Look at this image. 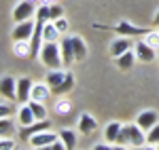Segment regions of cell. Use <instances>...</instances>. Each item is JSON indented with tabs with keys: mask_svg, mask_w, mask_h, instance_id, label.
Instances as JSON below:
<instances>
[{
	"mask_svg": "<svg viewBox=\"0 0 159 150\" xmlns=\"http://www.w3.org/2000/svg\"><path fill=\"white\" fill-rule=\"evenodd\" d=\"M51 150H68V148L64 146V142H61V139H57L55 144H51Z\"/></svg>",
	"mask_w": 159,
	"mask_h": 150,
	"instance_id": "obj_36",
	"label": "cell"
},
{
	"mask_svg": "<svg viewBox=\"0 0 159 150\" xmlns=\"http://www.w3.org/2000/svg\"><path fill=\"white\" fill-rule=\"evenodd\" d=\"M0 95L4 97V100H17V80L13 78V76H4V78H0Z\"/></svg>",
	"mask_w": 159,
	"mask_h": 150,
	"instance_id": "obj_10",
	"label": "cell"
},
{
	"mask_svg": "<svg viewBox=\"0 0 159 150\" xmlns=\"http://www.w3.org/2000/svg\"><path fill=\"white\" fill-rule=\"evenodd\" d=\"M115 62H117V68L119 70H123V72H127V70H132L134 68V62H136V53L132 49L125 51L123 55H119V57H115Z\"/></svg>",
	"mask_w": 159,
	"mask_h": 150,
	"instance_id": "obj_16",
	"label": "cell"
},
{
	"mask_svg": "<svg viewBox=\"0 0 159 150\" xmlns=\"http://www.w3.org/2000/svg\"><path fill=\"white\" fill-rule=\"evenodd\" d=\"M53 24H55V28H57V30H60L61 34H64V32H66V30H68V21H66V19H64V17H60V19H55V21H53Z\"/></svg>",
	"mask_w": 159,
	"mask_h": 150,
	"instance_id": "obj_34",
	"label": "cell"
},
{
	"mask_svg": "<svg viewBox=\"0 0 159 150\" xmlns=\"http://www.w3.org/2000/svg\"><path fill=\"white\" fill-rule=\"evenodd\" d=\"M93 150H112V146H108V144H96Z\"/></svg>",
	"mask_w": 159,
	"mask_h": 150,
	"instance_id": "obj_37",
	"label": "cell"
},
{
	"mask_svg": "<svg viewBox=\"0 0 159 150\" xmlns=\"http://www.w3.org/2000/svg\"><path fill=\"white\" fill-rule=\"evenodd\" d=\"M11 114H13V106L11 104H0V118L11 116Z\"/></svg>",
	"mask_w": 159,
	"mask_h": 150,
	"instance_id": "obj_33",
	"label": "cell"
},
{
	"mask_svg": "<svg viewBox=\"0 0 159 150\" xmlns=\"http://www.w3.org/2000/svg\"><path fill=\"white\" fill-rule=\"evenodd\" d=\"M134 53H136V57H138L140 62H144V63L155 62V57H157L155 49L148 45L147 40H138V42L134 45Z\"/></svg>",
	"mask_w": 159,
	"mask_h": 150,
	"instance_id": "obj_7",
	"label": "cell"
},
{
	"mask_svg": "<svg viewBox=\"0 0 159 150\" xmlns=\"http://www.w3.org/2000/svg\"><path fill=\"white\" fill-rule=\"evenodd\" d=\"M112 150H127L125 146H121V144H117V146H112Z\"/></svg>",
	"mask_w": 159,
	"mask_h": 150,
	"instance_id": "obj_38",
	"label": "cell"
},
{
	"mask_svg": "<svg viewBox=\"0 0 159 150\" xmlns=\"http://www.w3.org/2000/svg\"><path fill=\"white\" fill-rule=\"evenodd\" d=\"M15 131H17V123L13 121L11 116L0 118V138H13Z\"/></svg>",
	"mask_w": 159,
	"mask_h": 150,
	"instance_id": "obj_18",
	"label": "cell"
},
{
	"mask_svg": "<svg viewBox=\"0 0 159 150\" xmlns=\"http://www.w3.org/2000/svg\"><path fill=\"white\" fill-rule=\"evenodd\" d=\"M32 150H51V146H40V148H32Z\"/></svg>",
	"mask_w": 159,
	"mask_h": 150,
	"instance_id": "obj_39",
	"label": "cell"
},
{
	"mask_svg": "<svg viewBox=\"0 0 159 150\" xmlns=\"http://www.w3.org/2000/svg\"><path fill=\"white\" fill-rule=\"evenodd\" d=\"M28 106H30V110H32V114H34L36 121H45V118H47V108L43 106V101L30 100V101H28Z\"/></svg>",
	"mask_w": 159,
	"mask_h": 150,
	"instance_id": "obj_22",
	"label": "cell"
},
{
	"mask_svg": "<svg viewBox=\"0 0 159 150\" xmlns=\"http://www.w3.org/2000/svg\"><path fill=\"white\" fill-rule=\"evenodd\" d=\"M51 97V87L47 83H36L34 87H32V100L36 101H47Z\"/></svg>",
	"mask_w": 159,
	"mask_h": 150,
	"instance_id": "obj_17",
	"label": "cell"
},
{
	"mask_svg": "<svg viewBox=\"0 0 159 150\" xmlns=\"http://www.w3.org/2000/svg\"><path fill=\"white\" fill-rule=\"evenodd\" d=\"M96 127H98V123H96V118L91 116V114H81L79 116V133H83V135H91L93 131H96Z\"/></svg>",
	"mask_w": 159,
	"mask_h": 150,
	"instance_id": "obj_13",
	"label": "cell"
},
{
	"mask_svg": "<svg viewBox=\"0 0 159 150\" xmlns=\"http://www.w3.org/2000/svg\"><path fill=\"white\" fill-rule=\"evenodd\" d=\"M49 2H57V0H49Z\"/></svg>",
	"mask_w": 159,
	"mask_h": 150,
	"instance_id": "obj_42",
	"label": "cell"
},
{
	"mask_svg": "<svg viewBox=\"0 0 159 150\" xmlns=\"http://www.w3.org/2000/svg\"><path fill=\"white\" fill-rule=\"evenodd\" d=\"M72 87H74V76H72V72H66L64 83H61L57 89H53V95H64V93H68Z\"/></svg>",
	"mask_w": 159,
	"mask_h": 150,
	"instance_id": "obj_24",
	"label": "cell"
},
{
	"mask_svg": "<svg viewBox=\"0 0 159 150\" xmlns=\"http://www.w3.org/2000/svg\"><path fill=\"white\" fill-rule=\"evenodd\" d=\"M17 121H19V127H28V125H32V123H36V118H34V114H32V110H30L28 104H24V106L19 108Z\"/></svg>",
	"mask_w": 159,
	"mask_h": 150,
	"instance_id": "obj_19",
	"label": "cell"
},
{
	"mask_svg": "<svg viewBox=\"0 0 159 150\" xmlns=\"http://www.w3.org/2000/svg\"><path fill=\"white\" fill-rule=\"evenodd\" d=\"M32 2H36V0H32ZM40 2H49V0H40Z\"/></svg>",
	"mask_w": 159,
	"mask_h": 150,
	"instance_id": "obj_41",
	"label": "cell"
},
{
	"mask_svg": "<svg viewBox=\"0 0 159 150\" xmlns=\"http://www.w3.org/2000/svg\"><path fill=\"white\" fill-rule=\"evenodd\" d=\"M40 62H43L45 68H49V70H60V68H64L60 45L57 42H45L43 49H40Z\"/></svg>",
	"mask_w": 159,
	"mask_h": 150,
	"instance_id": "obj_2",
	"label": "cell"
},
{
	"mask_svg": "<svg viewBox=\"0 0 159 150\" xmlns=\"http://www.w3.org/2000/svg\"><path fill=\"white\" fill-rule=\"evenodd\" d=\"M72 40V51H74V62H85L87 59V45L81 36H70Z\"/></svg>",
	"mask_w": 159,
	"mask_h": 150,
	"instance_id": "obj_15",
	"label": "cell"
},
{
	"mask_svg": "<svg viewBox=\"0 0 159 150\" xmlns=\"http://www.w3.org/2000/svg\"><path fill=\"white\" fill-rule=\"evenodd\" d=\"M147 142L148 144H159V123L151 131H147Z\"/></svg>",
	"mask_w": 159,
	"mask_h": 150,
	"instance_id": "obj_30",
	"label": "cell"
},
{
	"mask_svg": "<svg viewBox=\"0 0 159 150\" xmlns=\"http://www.w3.org/2000/svg\"><path fill=\"white\" fill-rule=\"evenodd\" d=\"M61 36V32L55 28L53 21H47L45 28H43V38H45V42H57V38Z\"/></svg>",
	"mask_w": 159,
	"mask_h": 150,
	"instance_id": "obj_20",
	"label": "cell"
},
{
	"mask_svg": "<svg viewBox=\"0 0 159 150\" xmlns=\"http://www.w3.org/2000/svg\"><path fill=\"white\" fill-rule=\"evenodd\" d=\"M70 110H72V104H70L68 100H60L57 106H55V112L57 114H68Z\"/></svg>",
	"mask_w": 159,
	"mask_h": 150,
	"instance_id": "obj_28",
	"label": "cell"
},
{
	"mask_svg": "<svg viewBox=\"0 0 159 150\" xmlns=\"http://www.w3.org/2000/svg\"><path fill=\"white\" fill-rule=\"evenodd\" d=\"M32 87H34V83L28 76H21L17 80V101L19 104H28L32 100Z\"/></svg>",
	"mask_w": 159,
	"mask_h": 150,
	"instance_id": "obj_9",
	"label": "cell"
},
{
	"mask_svg": "<svg viewBox=\"0 0 159 150\" xmlns=\"http://www.w3.org/2000/svg\"><path fill=\"white\" fill-rule=\"evenodd\" d=\"M47 129H49V121H36V123H32V125H28V127H21L19 129V138L30 139L32 135H36L40 131H47Z\"/></svg>",
	"mask_w": 159,
	"mask_h": 150,
	"instance_id": "obj_12",
	"label": "cell"
},
{
	"mask_svg": "<svg viewBox=\"0 0 159 150\" xmlns=\"http://www.w3.org/2000/svg\"><path fill=\"white\" fill-rule=\"evenodd\" d=\"M129 49H132V42H129V38H125V36L115 38V40L110 42V47H108L112 57H119V55H123L125 51H129Z\"/></svg>",
	"mask_w": 159,
	"mask_h": 150,
	"instance_id": "obj_14",
	"label": "cell"
},
{
	"mask_svg": "<svg viewBox=\"0 0 159 150\" xmlns=\"http://www.w3.org/2000/svg\"><path fill=\"white\" fill-rule=\"evenodd\" d=\"M49 17H51V21L64 17V9H61L60 4H49Z\"/></svg>",
	"mask_w": 159,
	"mask_h": 150,
	"instance_id": "obj_29",
	"label": "cell"
},
{
	"mask_svg": "<svg viewBox=\"0 0 159 150\" xmlns=\"http://www.w3.org/2000/svg\"><path fill=\"white\" fill-rule=\"evenodd\" d=\"M96 28H104V30H112L115 34H119V36H147L148 32V28H140V25H132L127 19H123L119 25H115V28H108V25H96Z\"/></svg>",
	"mask_w": 159,
	"mask_h": 150,
	"instance_id": "obj_3",
	"label": "cell"
},
{
	"mask_svg": "<svg viewBox=\"0 0 159 150\" xmlns=\"http://www.w3.org/2000/svg\"><path fill=\"white\" fill-rule=\"evenodd\" d=\"M64 78H66V72H61V70H51L47 78H45V83L51 87V93H53V89H57L64 83Z\"/></svg>",
	"mask_w": 159,
	"mask_h": 150,
	"instance_id": "obj_21",
	"label": "cell"
},
{
	"mask_svg": "<svg viewBox=\"0 0 159 150\" xmlns=\"http://www.w3.org/2000/svg\"><path fill=\"white\" fill-rule=\"evenodd\" d=\"M136 150H159V146H157V144H148V142H147V144H142V146H138Z\"/></svg>",
	"mask_w": 159,
	"mask_h": 150,
	"instance_id": "obj_35",
	"label": "cell"
},
{
	"mask_svg": "<svg viewBox=\"0 0 159 150\" xmlns=\"http://www.w3.org/2000/svg\"><path fill=\"white\" fill-rule=\"evenodd\" d=\"M34 25H36V19H25L21 24H17L13 28V40H30L32 38V32H34Z\"/></svg>",
	"mask_w": 159,
	"mask_h": 150,
	"instance_id": "obj_5",
	"label": "cell"
},
{
	"mask_svg": "<svg viewBox=\"0 0 159 150\" xmlns=\"http://www.w3.org/2000/svg\"><path fill=\"white\" fill-rule=\"evenodd\" d=\"M15 142L11 138H0V150H15Z\"/></svg>",
	"mask_w": 159,
	"mask_h": 150,
	"instance_id": "obj_32",
	"label": "cell"
},
{
	"mask_svg": "<svg viewBox=\"0 0 159 150\" xmlns=\"http://www.w3.org/2000/svg\"><path fill=\"white\" fill-rule=\"evenodd\" d=\"M115 144H121V146H134V148H138V146H142V144H147V133L140 129V127L136 125H123L121 131H119V135H117V142Z\"/></svg>",
	"mask_w": 159,
	"mask_h": 150,
	"instance_id": "obj_1",
	"label": "cell"
},
{
	"mask_svg": "<svg viewBox=\"0 0 159 150\" xmlns=\"http://www.w3.org/2000/svg\"><path fill=\"white\" fill-rule=\"evenodd\" d=\"M60 139L64 142V146H66L68 150L76 148V133L70 131V129H61V131H60Z\"/></svg>",
	"mask_w": 159,
	"mask_h": 150,
	"instance_id": "obj_23",
	"label": "cell"
},
{
	"mask_svg": "<svg viewBox=\"0 0 159 150\" xmlns=\"http://www.w3.org/2000/svg\"><path fill=\"white\" fill-rule=\"evenodd\" d=\"M157 59H159V53H157Z\"/></svg>",
	"mask_w": 159,
	"mask_h": 150,
	"instance_id": "obj_43",
	"label": "cell"
},
{
	"mask_svg": "<svg viewBox=\"0 0 159 150\" xmlns=\"http://www.w3.org/2000/svg\"><path fill=\"white\" fill-rule=\"evenodd\" d=\"M121 123H110L106 129H104V138H106V142H117V135H119V131H121Z\"/></svg>",
	"mask_w": 159,
	"mask_h": 150,
	"instance_id": "obj_26",
	"label": "cell"
},
{
	"mask_svg": "<svg viewBox=\"0 0 159 150\" xmlns=\"http://www.w3.org/2000/svg\"><path fill=\"white\" fill-rule=\"evenodd\" d=\"M60 139V133H53V131H40L36 135H32V138L28 139L30 142V146L32 148H40V146H51V144H55Z\"/></svg>",
	"mask_w": 159,
	"mask_h": 150,
	"instance_id": "obj_8",
	"label": "cell"
},
{
	"mask_svg": "<svg viewBox=\"0 0 159 150\" xmlns=\"http://www.w3.org/2000/svg\"><path fill=\"white\" fill-rule=\"evenodd\" d=\"M144 40H147V42L151 45V47H153V49H159V32L151 30V32L147 34V38H144Z\"/></svg>",
	"mask_w": 159,
	"mask_h": 150,
	"instance_id": "obj_31",
	"label": "cell"
},
{
	"mask_svg": "<svg viewBox=\"0 0 159 150\" xmlns=\"http://www.w3.org/2000/svg\"><path fill=\"white\" fill-rule=\"evenodd\" d=\"M60 53H61V63H64V68H70V63H74V51H72V40H70V36L61 38Z\"/></svg>",
	"mask_w": 159,
	"mask_h": 150,
	"instance_id": "obj_11",
	"label": "cell"
},
{
	"mask_svg": "<svg viewBox=\"0 0 159 150\" xmlns=\"http://www.w3.org/2000/svg\"><path fill=\"white\" fill-rule=\"evenodd\" d=\"M157 123H159V114L155 112V110H142V112L136 116V125L140 127L144 133H147V131H151V129L157 125Z\"/></svg>",
	"mask_w": 159,
	"mask_h": 150,
	"instance_id": "obj_6",
	"label": "cell"
},
{
	"mask_svg": "<svg viewBox=\"0 0 159 150\" xmlns=\"http://www.w3.org/2000/svg\"><path fill=\"white\" fill-rule=\"evenodd\" d=\"M34 11H36V4H34L32 0H21V2L13 9V19H15V24H21L25 19H32Z\"/></svg>",
	"mask_w": 159,
	"mask_h": 150,
	"instance_id": "obj_4",
	"label": "cell"
},
{
	"mask_svg": "<svg viewBox=\"0 0 159 150\" xmlns=\"http://www.w3.org/2000/svg\"><path fill=\"white\" fill-rule=\"evenodd\" d=\"M13 53L17 57H30V40H15Z\"/></svg>",
	"mask_w": 159,
	"mask_h": 150,
	"instance_id": "obj_25",
	"label": "cell"
},
{
	"mask_svg": "<svg viewBox=\"0 0 159 150\" xmlns=\"http://www.w3.org/2000/svg\"><path fill=\"white\" fill-rule=\"evenodd\" d=\"M36 21H43V24L51 21V17H49V4H47V2H43V4L36 9Z\"/></svg>",
	"mask_w": 159,
	"mask_h": 150,
	"instance_id": "obj_27",
	"label": "cell"
},
{
	"mask_svg": "<svg viewBox=\"0 0 159 150\" xmlns=\"http://www.w3.org/2000/svg\"><path fill=\"white\" fill-rule=\"evenodd\" d=\"M155 25H159V11L155 13Z\"/></svg>",
	"mask_w": 159,
	"mask_h": 150,
	"instance_id": "obj_40",
	"label": "cell"
},
{
	"mask_svg": "<svg viewBox=\"0 0 159 150\" xmlns=\"http://www.w3.org/2000/svg\"><path fill=\"white\" fill-rule=\"evenodd\" d=\"M15 150H17V148H15Z\"/></svg>",
	"mask_w": 159,
	"mask_h": 150,
	"instance_id": "obj_44",
	"label": "cell"
}]
</instances>
